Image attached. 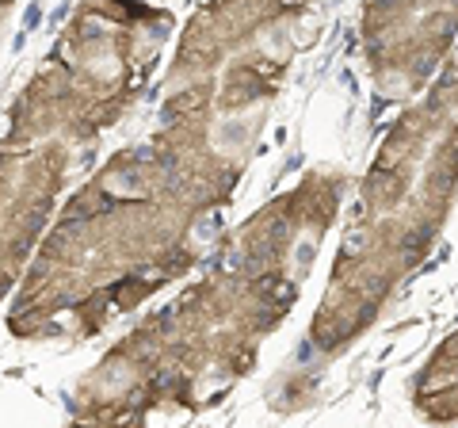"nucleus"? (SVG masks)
<instances>
[{"label":"nucleus","instance_id":"nucleus-1","mask_svg":"<svg viewBox=\"0 0 458 428\" xmlns=\"http://www.w3.org/2000/svg\"><path fill=\"white\" fill-rule=\"evenodd\" d=\"M249 130H252V115H233V119H221L214 126V146L218 149H241L249 141Z\"/></svg>","mask_w":458,"mask_h":428},{"label":"nucleus","instance_id":"nucleus-2","mask_svg":"<svg viewBox=\"0 0 458 428\" xmlns=\"http://www.w3.org/2000/svg\"><path fill=\"white\" fill-rule=\"evenodd\" d=\"M221 226H226V214H221V211H206V214L195 222L191 237L199 241V245H206V241H214V237L221 234Z\"/></svg>","mask_w":458,"mask_h":428},{"label":"nucleus","instance_id":"nucleus-3","mask_svg":"<svg viewBox=\"0 0 458 428\" xmlns=\"http://www.w3.org/2000/svg\"><path fill=\"white\" fill-rule=\"evenodd\" d=\"M314 260H317V245L309 237H302L294 245V272H298V276H306V272L314 268Z\"/></svg>","mask_w":458,"mask_h":428}]
</instances>
